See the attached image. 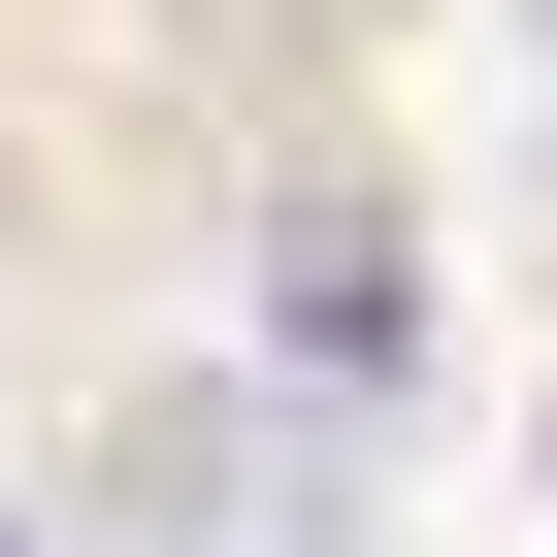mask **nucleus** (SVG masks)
I'll return each mask as SVG.
<instances>
[{
	"mask_svg": "<svg viewBox=\"0 0 557 557\" xmlns=\"http://www.w3.org/2000/svg\"><path fill=\"white\" fill-rule=\"evenodd\" d=\"M524 99H557V34H524Z\"/></svg>",
	"mask_w": 557,
	"mask_h": 557,
	"instance_id": "f257e3e1",
	"label": "nucleus"
}]
</instances>
